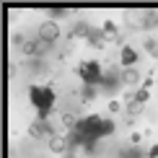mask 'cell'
<instances>
[{"mask_svg": "<svg viewBox=\"0 0 158 158\" xmlns=\"http://www.w3.org/2000/svg\"><path fill=\"white\" fill-rule=\"evenodd\" d=\"M29 101L36 106L39 114H49L55 101H57V96L52 91V85H29Z\"/></svg>", "mask_w": 158, "mask_h": 158, "instance_id": "6da1fadb", "label": "cell"}, {"mask_svg": "<svg viewBox=\"0 0 158 158\" xmlns=\"http://www.w3.org/2000/svg\"><path fill=\"white\" fill-rule=\"evenodd\" d=\"M78 75L83 78V83L88 85H101V78H104V68L98 60H83L78 65Z\"/></svg>", "mask_w": 158, "mask_h": 158, "instance_id": "7a4b0ae2", "label": "cell"}, {"mask_svg": "<svg viewBox=\"0 0 158 158\" xmlns=\"http://www.w3.org/2000/svg\"><path fill=\"white\" fill-rule=\"evenodd\" d=\"M39 39H44L47 44L57 42V39H60V26H57L55 21H44L42 26H39Z\"/></svg>", "mask_w": 158, "mask_h": 158, "instance_id": "3957f363", "label": "cell"}, {"mask_svg": "<svg viewBox=\"0 0 158 158\" xmlns=\"http://www.w3.org/2000/svg\"><path fill=\"white\" fill-rule=\"evenodd\" d=\"M47 49H49V44L44 42V39H36V42H26L23 47H21V52H23V55H29V57H39V55H44Z\"/></svg>", "mask_w": 158, "mask_h": 158, "instance_id": "277c9868", "label": "cell"}, {"mask_svg": "<svg viewBox=\"0 0 158 158\" xmlns=\"http://www.w3.org/2000/svg\"><path fill=\"white\" fill-rule=\"evenodd\" d=\"M137 57H140V55L135 52V47L124 44V47H122V52H119V65H122L124 70H127V68H135V65H137Z\"/></svg>", "mask_w": 158, "mask_h": 158, "instance_id": "5b68a950", "label": "cell"}, {"mask_svg": "<svg viewBox=\"0 0 158 158\" xmlns=\"http://www.w3.org/2000/svg\"><path fill=\"white\" fill-rule=\"evenodd\" d=\"M85 42H88L91 47H96V49H104V42H106V34H104V29H91V34L85 36Z\"/></svg>", "mask_w": 158, "mask_h": 158, "instance_id": "8992f818", "label": "cell"}, {"mask_svg": "<svg viewBox=\"0 0 158 158\" xmlns=\"http://www.w3.org/2000/svg\"><path fill=\"white\" fill-rule=\"evenodd\" d=\"M49 150L52 153H68V137L65 135H55V137H49Z\"/></svg>", "mask_w": 158, "mask_h": 158, "instance_id": "52a82bcc", "label": "cell"}, {"mask_svg": "<svg viewBox=\"0 0 158 158\" xmlns=\"http://www.w3.org/2000/svg\"><path fill=\"white\" fill-rule=\"evenodd\" d=\"M124 23L130 29H137V26L143 29V10H124Z\"/></svg>", "mask_w": 158, "mask_h": 158, "instance_id": "ba28073f", "label": "cell"}, {"mask_svg": "<svg viewBox=\"0 0 158 158\" xmlns=\"http://www.w3.org/2000/svg\"><path fill=\"white\" fill-rule=\"evenodd\" d=\"M122 83H124V85H130V88L135 91V85L140 83V73H137L135 68H127V70H122Z\"/></svg>", "mask_w": 158, "mask_h": 158, "instance_id": "9c48e42d", "label": "cell"}, {"mask_svg": "<svg viewBox=\"0 0 158 158\" xmlns=\"http://www.w3.org/2000/svg\"><path fill=\"white\" fill-rule=\"evenodd\" d=\"M88 34H91V26L85 21H78L73 29H70V39H85Z\"/></svg>", "mask_w": 158, "mask_h": 158, "instance_id": "30bf717a", "label": "cell"}, {"mask_svg": "<svg viewBox=\"0 0 158 158\" xmlns=\"http://www.w3.org/2000/svg\"><path fill=\"white\" fill-rule=\"evenodd\" d=\"M96 96H98V85H88V83H83V88H81V98H83V104L96 101Z\"/></svg>", "mask_w": 158, "mask_h": 158, "instance_id": "8fae6325", "label": "cell"}, {"mask_svg": "<svg viewBox=\"0 0 158 158\" xmlns=\"http://www.w3.org/2000/svg\"><path fill=\"white\" fill-rule=\"evenodd\" d=\"M104 34H106V39H114V42H122V34H119V29H117V23L114 21H104Z\"/></svg>", "mask_w": 158, "mask_h": 158, "instance_id": "7c38bea8", "label": "cell"}, {"mask_svg": "<svg viewBox=\"0 0 158 158\" xmlns=\"http://www.w3.org/2000/svg\"><path fill=\"white\" fill-rule=\"evenodd\" d=\"M158 26V13L156 10H143V29H156Z\"/></svg>", "mask_w": 158, "mask_h": 158, "instance_id": "4fadbf2b", "label": "cell"}, {"mask_svg": "<svg viewBox=\"0 0 158 158\" xmlns=\"http://www.w3.org/2000/svg\"><path fill=\"white\" fill-rule=\"evenodd\" d=\"M114 130H117L114 119H104L101 127H98V137H109V135H114Z\"/></svg>", "mask_w": 158, "mask_h": 158, "instance_id": "5bb4252c", "label": "cell"}, {"mask_svg": "<svg viewBox=\"0 0 158 158\" xmlns=\"http://www.w3.org/2000/svg\"><path fill=\"white\" fill-rule=\"evenodd\" d=\"M47 13H49V21H52V18H62L65 13H68V8H65V5H52Z\"/></svg>", "mask_w": 158, "mask_h": 158, "instance_id": "9a60e30c", "label": "cell"}, {"mask_svg": "<svg viewBox=\"0 0 158 158\" xmlns=\"http://www.w3.org/2000/svg\"><path fill=\"white\" fill-rule=\"evenodd\" d=\"M148 98H150V91H148V88H143V85H140V88L135 91V101H137V104H145Z\"/></svg>", "mask_w": 158, "mask_h": 158, "instance_id": "2e32d148", "label": "cell"}, {"mask_svg": "<svg viewBox=\"0 0 158 158\" xmlns=\"http://www.w3.org/2000/svg\"><path fill=\"white\" fill-rule=\"evenodd\" d=\"M143 47H145L148 52H150V55H153V57H158V42H156V39H145V42H143Z\"/></svg>", "mask_w": 158, "mask_h": 158, "instance_id": "e0dca14e", "label": "cell"}, {"mask_svg": "<svg viewBox=\"0 0 158 158\" xmlns=\"http://www.w3.org/2000/svg\"><path fill=\"white\" fill-rule=\"evenodd\" d=\"M62 124L68 127V132H70V130H75V124H78L75 114H62Z\"/></svg>", "mask_w": 158, "mask_h": 158, "instance_id": "ac0fdd59", "label": "cell"}, {"mask_svg": "<svg viewBox=\"0 0 158 158\" xmlns=\"http://www.w3.org/2000/svg\"><path fill=\"white\" fill-rule=\"evenodd\" d=\"M143 111V104H137V101H132V104H127V114L130 117H137Z\"/></svg>", "mask_w": 158, "mask_h": 158, "instance_id": "d6986e66", "label": "cell"}, {"mask_svg": "<svg viewBox=\"0 0 158 158\" xmlns=\"http://www.w3.org/2000/svg\"><path fill=\"white\" fill-rule=\"evenodd\" d=\"M119 109H122V104L117 101V98H111V101H109V114H117Z\"/></svg>", "mask_w": 158, "mask_h": 158, "instance_id": "ffe728a7", "label": "cell"}, {"mask_svg": "<svg viewBox=\"0 0 158 158\" xmlns=\"http://www.w3.org/2000/svg\"><path fill=\"white\" fill-rule=\"evenodd\" d=\"M153 83H156V75H148L145 81H143V88H148V91H150V85H153Z\"/></svg>", "mask_w": 158, "mask_h": 158, "instance_id": "44dd1931", "label": "cell"}, {"mask_svg": "<svg viewBox=\"0 0 158 158\" xmlns=\"http://www.w3.org/2000/svg\"><path fill=\"white\" fill-rule=\"evenodd\" d=\"M130 140H132V143H135V145H137V143H140V140H143V135H140V132H132V135H130Z\"/></svg>", "mask_w": 158, "mask_h": 158, "instance_id": "7402d4cb", "label": "cell"}, {"mask_svg": "<svg viewBox=\"0 0 158 158\" xmlns=\"http://www.w3.org/2000/svg\"><path fill=\"white\" fill-rule=\"evenodd\" d=\"M148 156H150V158H158V145L150 148V150H148Z\"/></svg>", "mask_w": 158, "mask_h": 158, "instance_id": "603a6c76", "label": "cell"}, {"mask_svg": "<svg viewBox=\"0 0 158 158\" xmlns=\"http://www.w3.org/2000/svg\"><path fill=\"white\" fill-rule=\"evenodd\" d=\"M65 158H75V156H65Z\"/></svg>", "mask_w": 158, "mask_h": 158, "instance_id": "cb8c5ba5", "label": "cell"}, {"mask_svg": "<svg viewBox=\"0 0 158 158\" xmlns=\"http://www.w3.org/2000/svg\"><path fill=\"white\" fill-rule=\"evenodd\" d=\"M91 158H98V156H91Z\"/></svg>", "mask_w": 158, "mask_h": 158, "instance_id": "d4e9b609", "label": "cell"}]
</instances>
